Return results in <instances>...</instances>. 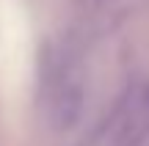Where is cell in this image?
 Instances as JSON below:
<instances>
[{"instance_id":"6da1fadb","label":"cell","mask_w":149,"mask_h":146,"mask_svg":"<svg viewBox=\"0 0 149 146\" xmlns=\"http://www.w3.org/2000/svg\"><path fill=\"white\" fill-rule=\"evenodd\" d=\"M149 138V86L135 88L119 105L108 146H141Z\"/></svg>"}]
</instances>
